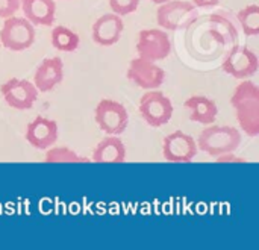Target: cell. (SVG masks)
<instances>
[{
	"label": "cell",
	"instance_id": "cell-21",
	"mask_svg": "<svg viewBox=\"0 0 259 250\" xmlns=\"http://www.w3.org/2000/svg\"><path fill=\"white\" fill-rule=\"evenodd\" d=\"M138 6H140V0H109L111 11L120 17L135 12Z\"/></svg>",
	"mask_w": 259,
	"mask_h": 250
},
{
	"label": "cell",
	"instance_id": "cell-3",
	"mask_svg": "<svg viewBox=\"0 0 259 250\" xmlns=\"http://www.w3.org/2000/svg\"><path fill=\"white\" fill-rule=\"evenodd\" d=\"M35 43V26L24 17H8L0 29V44L11 52H23Z\"/></svg>",
	"mask_w": 259,
	"mask_h": 250
},
{
	"label": "cell",
	"instance_id": "cell-8",
	"mask_svg": "<svg viewBox=\"0 0 259 250\" xmlns=\"http://www.w3.org/2000/svg\"><path fill=\"white\" fill-rule=\"evenodd\" d=\"M0 94L8 103V106L17 111H27L35 105L39 91L36 90L33 82L12 77L8 82L2 84Z\"/></svg>",
	"mask_w": 259,
	"mask_h": 250
},
{
	"label": "cell",
	"instance_id": "cell-25",
	"mask_svg": "<svg viewBox=\"0 0 259 250\" xmlns=\"http://www.w3.org/2000/svg\"><path fill=\"white\" fill-rule=\"evenodd\" d=\"M150 2H153V3H156V5H161V3H164V2H167V0H150Z\"/></svg>",
	"mask_w": 259,
	"mask_h": 250
},
{
	"label": "cell",
	"instance_id": "cell-10",
	"mask_svg": "<svg viewBox=\"0 0 259 250\" xmlns=\"http://www.w3.org/2000/svg\"><path fill=\"white\" fill-rule=\"evenodd\" d=\"M196 6L185 0H167L158 6L156 21L165 30H178L194 15Z\"/></svg>",
	"mask_w": 259,
	"mask_h": 250
},
{
	"label": "cell",
	"instance_id": "cell-5",
	"mask_svg": "<svg viewBox=\"0 0 259 250\" xmlns=\"http://www.w3.org/2000/svg\"><path fill=\"white\" fill-rule=\"evenodd\" d=\"M173 112V103L162 91L149 90L140 99V114L152 128H161L167 124L171 120Z\"/></svg>",
	"mask_w": 259,
	"mask_h": 250
},
{
	"label": "cell",
	"instance_id": "cell-2",
	"mask_svg": "<svg viewBox=\"0 0 259 250\" xmlns=\"http://www.w3.org/2000/svg\"><path fill=\"white\" fill-rule=\"evenodd\" d=\"M197 149L209 156H220L235 152L241 144V134L234 126L208 124L199 135Z\"/></svg>",
	"mask_w": 259,
	"mask_h": 250
},
{
	"label": "cell",
	"instance_id": "cell-17",
	"mask_svg": "<svg viewBox=\"0 0 259 250\" xmlns=\"http://www.w3.org/2000/svg\"><path fill=\"white\" fill-rule=\"evenodd\" d=\"M184 106L190 109V120L199 124H211L215 121L219 108L217 103L206 96H191L185 100Z\"/></svg>",
	"mask_w": 259,
	"mask_h": 250
},
{
	"label": "cell",
	"instance_id": "cell-19",
	"mask_svg": "<svg viewBox=\"0 0 259 250\" xmlns=\"http://www.w3.org/2000/svg\"><path fill=\"white\" fill-rule=\"evenodd\" d=\"M91 159L77 155L74 150L68 147H49L44 156L46 164H79V162H90Z\"/></svg>",
	"mask_w": 259,
	"mask_h": 250
},
{
	"label": "cell",
	"instance_id": "cell-11",
	"mask_svg": "<svg viewBox=\"0 0 259 250\" xmlns=\"http://www.w3.org/2000/svg\"><path fill=\"white\" fill-rule=\"evenodd\" d=\"M126 76L131 82L146 91L159 88L165 80V71L159 65L140 56L129 62Z\"/></svg>",
	"mask_w": 259,
	"mask_h": 250
},
{
	"label": "cell",
	"instance_id": "cell-4",
	"mask_svg": "<svg viewBox=\"0 0 259 250\" xmlns=\"http://www.w3.org/2000/svg\"><path fill=\"white\" fill-rule=\"evenodd\" d=\"M94 118L99 129L106 135H120L129 124L126 106L114 99H102L94 109Z\"/></svg>",
	"mask_w": 259,
	"mask_h": 250
},
{
	"label": "cell",
	"instance_id": "cell-9",
	"mask_svg": "<svg viewBox=\"0 0 259 250\" xmlns=\"http://www.w3.org/2000/svg\"><path fill=\"white\" fill-rule=\"evenodd\" d=\"M197 152L199 149L196 140L182 131L168 134L162 141V155L168 162L188 164L196 158Z\"/></svg>",
	"mask_w": 259,
	"mask_h": 250
},
{
	"label": "cell",
	"instance_id": "cell-6",
	"mask_svg": "<svg viewBox=\"0 0 259 250\" xmlns=\"http://www.w3.org/2000/svg\"><path fill=\"white\" fill-rule=\"evenodd\" d=\"M259 62L256 53L246 46H234L223 59L222 68L235 79H250L258 71Z\"/></svg>",
	"mask_w": 259,
	"mask_h": 250
},
{
	"label": "cell",
	"instance_id": "cell-13",
	"mask_svg": "<svg viewBox=\"0 0 259 250\" xmlns=\"http://www.w3.org/2000/svg\"><path fill=\"white\" fill-rule=\"evenodd\" d=\"M123 30H124V23L120 15L114 12L103 14L93 24V39L99 46L109 47L120 41Z\"/></svg>",
	"mask_w": 259,
	"mask_h": 250
},
{
	"label": "cell",
	"instance_id": "cell-1",
	"mask_svg": "<svg viewBox=\"0 0 259 250\" xmlns=\"http://www.w3.org/2000/svg\"><path fill=\"white\" fill-rule=\"evenodd\" d=\"M231 105L237 121L249 137L259 135V88L250 79H243L234 90Z\"/></svg>",
	"mask_w": 259,
	"mask_h": 250
},
{
	"label": "cell",
	"instance_id": "cell-22",
	"mask_svg": "<svg viewBox=\"0 0 259 250\" xmlns=\"http://www.w3.org/2000/svg\"><path fill=\"white\" fill-rule=\"evenodd\" d=\"M20 9V0H0V18H8L17 14Z\"/></svg>",
	"mask_w": 259,
	"mask_h": 250
},
{
	"label": "cell",
	"instance_id": "cell-14",
	"mask_svg": "<svg viewBox=\"0 0 259 250\" xmlns=\"http://www.w3.org/2000/svg\"><path fill=\"white\" fill-rule=\"evenodd\" d=\"M64 79V62L59 56L44 58L33 74V85L39 93H49Z\"/></svg>",
	"mask_w": 259,
	"mask_h": 250
},
{
	"label": "cell",
	"instance_id": "cell-26",
	"mask_svg": "<svg viewBox=\"0 0 259 250\" xmlns=\"http://www.w3.org/2000/svg\"><path fill=\"white\" fill-rule=\"evenodd\" d=\"M0 47H2V44H0Z\"/></svg>",
	"mask_w": 259,
	"mask_h": 250
},
{
	"label": "cell",
	"instance_id": "cell-12",
	"mask_svg": "<svg viewBox=\"0 0 259 250\" xmlns=\"http://www.w3.org/2000/svg\"><path fill=\"white\" fill-rule=\"evenodd\" d=\"M58 134L59 131L55 120L38 115L27 124L24 137L32 147L38 150H47L58 141Z\"/></svg>",
	"mask_w": 259,
	"mask_h": 250
},
{
	"label": "cell",
	"instance_id": "cell-16",
	"mask_svg": "<svg viewBox=\"0 0 259 250\" xmlns=\"http://www.w3.org/2000/svg\"><path fill=\"white\" fill-rule=\"evenodd\" d=\"M93 162L97 164H121L126 161L124 143L117 135H109L103 138L93 150Z\"/></svg>",
	"mask_w": 259,
	"mask_h": 250
},
{
	"label": "cell",
	"instance_id": "cell-15",
	"mask_svg": "<svg viewBox=\"0 0 259 250\" xmlns=\"http://www.w3.org/2000/svg\"><path fill=\"white\" fill-rule=\"evenodd\" d=\"M20 8L33 26H53L56 18L55 0H20Z\"/></svg>",
	"mask_w": 259,
	"mask_h": 250
},
{
	"label": "cell",
	"instance_id": "cell-7",
	"mask_svg": "<svg viewBox=\"0 0 259 250\" xmlns=\"http://www.w3.org/2000/svg\"><path fill=\"white\" fill-rule=\"evenodd\" d=\"M137 52L147 61H162L171 52V41L164 29H144L138 33Z\"/></svg>",
	"mask_w": 259,
	"mask_h": 250
},
{
	"label": "cell",
	"instance_id": "cell-18",
	"mask_svg": "<svg viewBox=\"0 0 259 250\" xmlns=\"http://www.w3.org/2000/svg\"><path fill=\"white\" fill-rule=\"evenodd\" d=\"M52 46L59 52H74L80 46L79 35L67 26H55L50 33Z\"/></svg>",
	"mask_w": 259,
	"mask_h": 250
},
{
	"label": "cell",
	"instance_id": "cell-23",
	"mask_svg": "<svg viewBox=\"0 0 259 250\" xmlns=\"http://www.w3.org/2000/svg\"><path fill=\"white\" fill-rule=\"evenodd\" d=\"M217 162H223V164H228V162H240V164H243V162H246V159L244 158H240V156H235L234 155V152H231V153H225V155H220V156H217Z\"/></svg>",
	"mask_w": 259,
	"mask_h": 250
},
{
	"label": "cell",
	"instance_id": "cell-20",
	"mask_svg": "<svg viewBox=\"0 0 259 250\" xmlns=\"http://www.w3.org/2000/svg\"><path fill=\"white\" fill-rule=\"evenodd\" d=\"M238 23L247 36H256L259 33V6L258 5H249L238 11L237 14Z\"/></svg>",
	"mask_w": 259,
	"mask_h": 250
},
{
	"label": "cell",
	"instance_id": "cell-24",
	"mask_svg": "<svg viewBox=\"0 0 259 250\" xmlns=\"http://www.w3.org/2000/svg\"><path fill=\"white\" fill-rule=\"evenodd\" d=\"M193 2L196 8H212L220 3V0H193Z\"/></svg>",
	"mask_w": 259,
	"mask_h": 250
}]
</instances>
